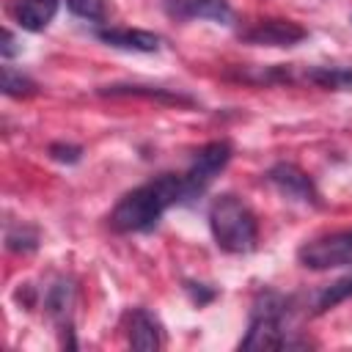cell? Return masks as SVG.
<instances>
[{"label": "cell", "instance_id": "6da1fadb", "mask_svg": "<svg viewBox=\"0 0 352 352\" xmlns=\"http://www.w3.org/2000/svg\"><path fill=\"white\" fill-rule=\"evenodd\" d=\"M176 204H184V179L176 173H162L129 190L116 204L107 220L110 228L118 234H140V231H151L160 223V217Z\"/></svg>", "mask_w": 352, "mask_h": 352}, {"label": "cell", "instance_id": "7a4b0ae2", "mask_svg": "<svg viewBox=\"0 0 352 352\" xmlns=\"http://www.w3.org/2000/svg\"><path fill=\"white\" fill-rule=\"evenodd\" d=\"M209 231L214 236V245L223 253H234V256L250 253L258 242V223H256L253 209L231 192L217 195L212 201V206H209Z\"/></svg>", "mask_w": 352, "mask_h": 352}, {"label": "cell", "instance_id": "3957f363", "mask_svg": "<svg viewBox=\"0 0 352 352\" xmlns=\"http://www.w3.org/2000/svg\"><path fill=\"white\" fill-rule=\"evenodd\" d=\"M286 314L289 300L278 292H261L253 302L248 333L239 341V349H283L292 346L286 338Z\"/></svg>", "mask_w": 352, "mask_h": 352}, {"label": "cell", "instance_id": "277c9868", "mask_svg": "<svg viewBox=\"0 0 352 352\" xmlns=\"http://www.w3.org/2000/svg\"><path fill=\"white\" fill-rule=\"evenodd\" d=\"M297 258L308 270H336V267H352V228L336 231L327 236H316L305 245H300Z\"/></svg>", "mask_w": 352, "mask_h": 352}, {"label": "cell", "instance_id": "5b68a950", "mask_svg": "<svg viewBox=\"0 0 352 352\" xmlns=\"http://www.w3.org/2000/svg\"><path fill=\"white\" fill-rule=\"evenodd\" d=\"M228 160H231V143L228 140H212V143H206L195 154V160L187 168V173L182 176L184 179V204L187 201H195L198 195H204L206 187L214 182V176L228 165Z\"/></svg>", "mask_w": 352, "mask_h": 352}, {"label": "cell", "instance_id": "8992f818", "mask_svg": "<svg viewBox=\"0 0 352 352\" xmlns=\"http://www.w3.org/2000/svg\"><path fill=\"white\" fill-rule=\"evenodd\" d=\"M305 36L308 30L297 25L294 19H258L239 33L242 41L256 44V47H294Z\"/></svg>", "mask_w": 352, "mask_h": 352}, {"label": "cell", "instance_id": "52a82bcc", "mask_svg": "<svg viewBox=\"0 0 352 352\" xmlns=\"http://www.w3.org/2000/svg\"><path fill=\"white\" fill-rule=\"evenodd\" d=\"M267 179L278 187L280 195H286V198H292V201L314 204V206L319 204V192H316L311 176H308L305 170H300L297 165H292V162H278V165H272L270 173H267Z\"/></svg>", "mask_w": 352, "mask_h": 352}, {"label": "cell", "instance_id": "ba28073f", "mask_svg": "<svg viewBox=\"0 0 352 352\" xmlns=\"http://www.w3.org/2000/svg\"><path fill=\"white\" fill-rule=\"evenodd\" d=\"M126 341L132 349H140V352L160 349L165 344V333H162L160 319L146 308H132L126 314Z\"/></svg>", "mask_w": 352, "mask_h": 352}, {"label": "cell", "instance_id": "9c48e42d", "mask_svg": "<svg viewBox=\"0 0 352 352\" xmlns=\"http://www.w3.org/2000/svg\"><path fill=\"white\" fill-rule=\"evenodd\" d=\"M96 38L104 41L107 47L129 50V52H157L160 50V36L151 30H140V28H99Z\"/></svg>", "mask_w": 352, "mask_h": 352}, {"label": "cell", "instance_id": "30bf717a", "mask_svg": "<svg viewBox=\"0 0 352 352\" xmlns=\"http://www.w3.org/2000/svg\"><path fill=\"white\" fill-rule=\"evenodd\" d=\"M168 11L179 19H212L228 25L234 11L228 0H168Z\"/></svg>", "mask_w": 352, "mask_h": 352}, {"label": "cell", "instance_id": "8fae6325", "mask_svg": "<svg viewBox=\"0 0 352 352\" xmlns=\"http://www.w3.org/2000/svg\"><path fill=\"white\" fill-rule=\"evenodd\" d=\"M74 300H77V289L69 278H58L50 289H47V314L58 322L60 333H72V308H74Z\"/></svg>", "mask_w": 352, "mask_h": 352}, {"label": "cell", "instance_id": "7c38bea8", "mask_svg": "<svg viewBox=\"0 0 352 352\" xmlns=\"http://www.w3.org/2000/svg\"><path fill=\"white\" fill-rule=\"evenodd\" d=\"M60 0H16L14 3V19L22 30L41 33L58 14Z\"/></svg>", "mask_w": 352, "mask_h": 352}, {"label": "cell", "instance_id": "4fadbf2b", "mask_svg": "<svg viewBox=\"0 0 352 352\" xmlns=\"http://www.w3.org/2000/svg\"><path fill=\"white\" fill-rule=\"evenodd\" d=\"M99 94L102 96H143V99H154L165 104H192V96L187 94L168 91V88H151V85H104Z\"/></svg>", "mask_w": 352, "mask_h": 352}, {"label": "cell", "instance_id": "5bb4252c", "mask_svg": "<svg viewBox=\"0 0 352 352\" xmlns=\"http://www.w3.org/2000/svg\"><path fill=\"white\" fill-rule=\"evenodd\" d=\"M305 77L330 91H352V69H344V66H316V69H308Z\"/></svg>", "mask_w": 352, "mask_h": 352}, {"label": "cell", "instance_id": "9a60e30c", "mask_svg": "<svg viewBox=\"0 0 352 352\" xmlns=\"http://www.w3.org/2000/svg\"><path fill=\"white\" fill-rule=\"evenodd\" d=\"M346 297H352V272L344 275V278H338L336 283H330V286L319 294V300H316V314H322V311H327V308L344 302Z\"/></svg>", "mask_w": 352, "mask_h": 352}, {"label": "cell", "instance_id": "2e32d148", "mask_svg": "<svg viewBox=\"0 0 352 352\" xmlns=\"http://www.w3.org/2000/svg\"><path fill=\"white\" fill-rule=\"evenodd\" d=\"M3 94H8V96H30V94H36V82L28 77V74H22V72H16L14 66H3Z\"/></svg>", "mask_w": 352, "mask_h": 352}, {"label": "cell", "instance_id": "e0dca14e", "mask_svg": "<svg viewBox=\"0 0 352 352\" xmlns=\"http://www.w3.org/2000/svg\"><path fill=\"white\" fill-rule=\"evenodd\" d=\"M6 245L14 253H30V250L38 248V234L33 228H28V226H14L6 234Z\"/></svg>", "mask_w": 352, "mask_h": 352}, {"label": "cell", "instance_id": "ac0fdd59", "mask_svg": "<svg viewBox=\"0 0 352 352\" xmlns=\"http://www.w3.org/2000/svg\"><path fill=\"white\" fill-rule=\"evenodd\" d=\"M66 8L88 22H102L104 19V0H66Z\"/></svg>", "mask_w": 352, "mask_h": 352}, {"label": "cell", "instance_id": "d6986e66", "mask_svg": "<svg viewBox=\"0 0 352 352\" xmlns=\"http://www.w3.org/2000/svg\"><path fill=\"white\" fill-rule=\"evenodd\" d=\"M80 154H82V148L80 146H72V143H52L50 146V157L52 160H58V162H77L80 160Z\"/></svg>", "mask_w": 352, "mask_h": 352}, {"label": "cell", "instance_id": "ffe728a7", "mask_svg": "<svg viewBox=\"0 0 352 352\" xmlns=\"http://www.w3.org/2000/svg\"><path fill=\"white\" fill-rule=\"evenodd\" d=\"M19 52V47H16V38H14V33L11 30H3V44H0V55L3 58H14Z\"/></svg>", "mask_w": 352, "mask_h": 352}]
</instances>
